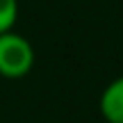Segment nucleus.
<instances>
[{"label": "nucleus", "instance_id": "1", "mask_svg": "<svg viewBox=\"0 0 123 123\" xmlns=\"http://www.w3.org/2000/svg\"><path fill=\"white\" fill-rule=\"evenodd\" d=\"M34 46L23 34L9 30L0 34V78L21 80L34 68Z\"/></svg>", "mask_w": 123, "mask_h": 123}, {"label": "nucleus", "instance_id": "3", "mask_svg": "<svg viewBox=\"0 0 123 123\" xmlns=\"http://www.w3.org/2000/svg\"><path fill=\"white\" fill-rule=\"evenodd\" d=\"M18 21V0H0V34L14 30Z\"/></svg>", "mask_w": 123, "mask_h": 123}, {"label": "nucleus", "instance_id": "2", "mask_svg": "<svg viewBox=\"0 0 123 123\" xmlns=\"http://www.w3.org/2000/svg\"><path fill=\"white\" fill-rule=\"evenodd\" d=\"M98 112L107 123H123V75L114 78L98 98Z\"/></svg>", "mask_w": 123, "mask_h": 123}]
</instances>
